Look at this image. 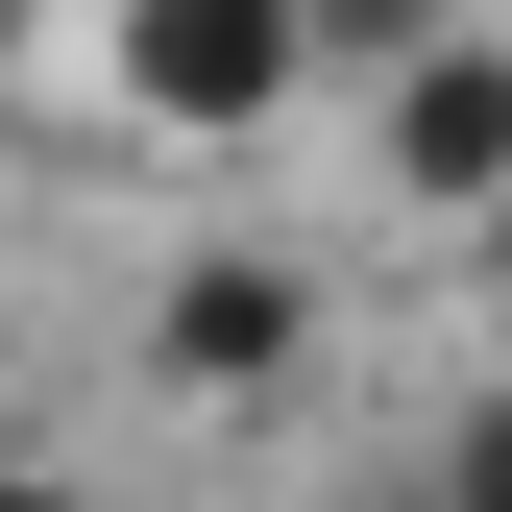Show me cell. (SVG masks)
<instances>
[{
    "instance_id": "2",
    "label": "cell",
    "mask_w": 512,
    "mask_h": 512,
    "mask_svg": "<svg viewBox=\"0 0 512 512\" xmlns=\"http://www.w3.org/2000/svg\"><path fill=\"white\" fill-rule=\"evenodd\" d=\"M122 342H147L171 415H269V391H317V244H171Z\"/></svg>"
},
{
    "instance_id": "4",
    "label": "cell",
    "mask_w": 512,
    "mask_h": 512,
    "mask_svg": "<svg viewBox=\"0 0 512 512\" xmlns=\"http://www.w3.org/2000/svg\"><path fill=\"white\" fill-rule=\"evenodd\" d=\"M293 25H317V98H342L366 49H415V25H439V0H293Z\"/></svg>"
},
{
    "instance_id": "3",
    "label": "cell",
    "mask_w": 512,
    "mask_h": 512,
    "mask_svg": "<svg viewBox=\"0 0 512 512\" xmlns=\"http://www.w3.org/2000/svg\"><path fill=\"white\" fill-rule=\"evenodd\" d=\"M342 98H366V171H391L415 220H512V49L464 25V0H439L415 49H366Z\"/></svg>"
},
{
    "instance_id": "1",
    "label": "cell",
    "mask_w": 512,
    "mask_h": 512,
    "mask_svg": "<svg viewBox=\"0 0 512 512\" xmlns=\"http://www.w3.org/2000/svg\"><path fill=\"white\" fill-rule=\"evenodd\" d=\"M98 98L122 147H269V122H317V25L293 0H98Z\"/></svg>"
}]
</instances>
